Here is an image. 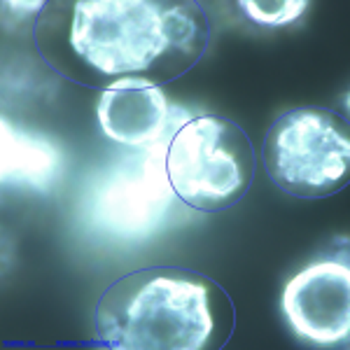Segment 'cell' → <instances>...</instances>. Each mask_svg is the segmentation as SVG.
Listing matches in <instances>:
<instances>
[{
	"instance_id": "obj_5",
	"label": "cell",
	"mask_w": 350,
	"mask_h": 350,
	"mask_svg": "<svg viewBox=\"0 0 350 350\" xmlns=\"http://www.w3.org/2000/svg\"><path fill=\"white\" fill-rule=\"evenodd\" d=\"M283 313L301 338L320 346L348 341L350 267L346 255L301 269L283 292Z\"/></svg>"
},
{
	"instance_id": "obj_2",
	"label": "cell",
	"mask_w": 350,
	"mask_h": 350,
	"mask_svg": "<svg viewBox=\"0 0 350 350\" xmlns=\"http://www.w3.org/2000/svg\"><path fill=\"white\" fill-rule=\"evenodd\" d=\"M96 336L120 350L222 348L234 332V304L199 271L152 267L122 275L100 295Z\"/></svg>"
},
{
	"instance_id": "obj_4",
	"label": "cell",
	"mask_w": 350,
	"mask_h": 350,
	"mask_svg": "<svg viewBox=\"0 0 350 350\" xmlns=\"http://www.w3.org/2000/svg\"><path fill=\"white\" fill-rule=\"evenodd\" d=\"M166 175L189 208L224 211L236 206L255 180L252 143L236 122L194 117L168 145Z\"/></svg>"
},
{
	"instance_id": "obj_1",
	"label": "cell",
	"mask_w": 350,
	"mask_h": 350,
	"mask_svg": "<svg viewBox=\"0 0 350 350\" xmlns=\"http://www.w3.org/2000/svg\"><path fill=\"white\" fill-rule=\"evenodd\" d=\"M38 42L56 70L82 84H159L199 61L208 19L191 3L77 0L44 10Z\"/></svg>"
},
{
	"instance_id": "obj_7",
	"label": "cell",
	"mask_w": 350,
	"mask_h": 350,
	"mask_svg": "<svg viewBox=\"0 0 350 350\" xmlns=\"http://www.w3.org/2000/svg\"><path fill=\"white\" fill-rule=\"evenodd\" d=\"M59 152L40 138L14 133L8 122H3V178L5 183H24L47 187L56 178Z\"/></svg>"
},
{
	"instance_id": "obj_3",
	"label": "cell",
	"mask_w": 350,
	"mask_h": 350,
	"mask_svg": "<svg viewBox=\"0 0 350 350\" xmlns=\"http://www.w3.org/2000/svg\"><path fill=\"white\" fill-rule=\"evenodd\" d=\"M269 178L285 194L325 199L350 183V126L320 105L287 110L271 124L262 145Z\"/></svg>"
},
{
	"instance_id": "obj_6",
	"label": "cell",
	"mask_w": 350,
	"mask_h": 350,
	"mask_svg": "<svg viewBox=\"0 0 350 350\" xmlns=\"http://www.w3.org/2000/svg\"><path fill=\"white\" fill-rule=\"evenodd\" d=\"M168 100L148 80H120L103 89L98 103L100 131L122 145H145L163 131Z\"/></svg>"
},
{
	"instance_id": "obj_8",
	"label": "cell",
	"mask_w": 350,
	"mask_h": 350,
	"mask_svg": "<svg viewBox=\"0 0 350 350\" xmlns=\"http://www.w3.org/2000/svg\"><path fill=\"white\" fill-rule=\"evenodd\" d=\"M239 8L259 26H287L306 12L308 3L304 0H243Z\"/></svg>"
}]
</instances>
